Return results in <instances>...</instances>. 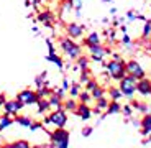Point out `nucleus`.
I'll return each instance as SVG.
<instances>
[{
    "mask_svg": "<svg viewBox=\"0 0 151 148\" xmlns=\"http://www.w3.org/2000/svg\"><path fill=\"white\" fill-rule=\"evenodd\" d=\"M107 68V72L110 74V77L115 81H120L122 77L127 76V68H125V61L120 59V58L115 54L113 56V59H110L109 63L105 64Z\"/></svg>",
    "mask_w": 151,
    "mask_h": 148,
    "instance_id": "obj_1",
    "label": "nucleus"
},
{
    "mask_svg": "<svg viewBox=\"0 0 151 148\" xmlns=\"http://www.w3.org/2000/svg\"><path fill=\"white\" fill-rule=\"evenodd\" d=\"M59 46L63 49V53L69 58V59H77V58L82 54V48H81L79 43H76L72 38L64 36V38L59 40Z\"/></svg>",
    "mask_w": 151,
    "mask_h": 148,
    "instance_id": "obj_2",
    "label": "nucleus"
},
{
    "mask_svg": "<svg viewBox=\"0 0 151 148\" xmlns=\"http://www.w3.org/2000/svg\"><path fill=\"white\" fill-rule=\"evenodd\" d=\"M69 145V132L61 127L51 133V148H68Z\"/></svg>",
    "mask_w": 151,
    "mask_h": 148,
    "instance_id": "obj_3",
    "label": "nucleus"
},
{
    "mask_svg": "<svg viewBox=\"0 0 151 148\" xmlns=\"http://www.w3.org/2000/svg\"><path fill=\"white\" fill-rule=\"evenodd\" d=\"M45 122L46 125H54L56 129H61V127H66V123H68V114L63 107H59V109H54Z\"/></svg>",
    "mask_w": 151,
    "mask_h": 148,
    "instance_id": "obj_4",
    "label": "nucleus"
},
{
    "mask_svg": "<svg viewBox=\"0 0 151 148\" xmlns=\"http://www.w3.org/2000/svg\"><path fill=\"white\" fill-rule=\"evenodd\" d=\"M118 89L122 91V94H123L125 97L132 99L136 92V79L133 76H130V74H127L125 77H122V79L118 81Z\"/></svg>",
    "mask_w": 151,
    "mask_h": 148,
    "instance_id": "obj_5",
    "label": "nucleus"
},
{
    "mask_svg": "<svg viewBox=\"0 0 151 148\" xmlns=\"http://www.w3.org/2000/svg\"><path fill=\"white\" fill-rule=\"evenodd\" d=\"M87 49H89V53H91V59L95 61V63H102L104 58H105L107 54H110V49L105 48L102 43H97V45H89V46H87Z\"/></svg>",
    "mask_w": 151,
    "mask_h": 148,
    "instance_id": "obj_6",
    "label": "nucleus"
},
{
    "mask_svg": "<svg viewBox=\"0 0 151 148\" xmlns=\"http://www.w3.org/2000/svg\"><path fill=\"white\" fill-rule=\"evenodd\" d=\"M125 68H127V74L133 76L136 81H138V79H143V77L146 76V72H145L143 68H141V64L138 63V61H135V59L125 61Z\"/></svg>",
    "mask_w": 151,
    "mask_h": 148,
    "instance_id": "obj_7",
    "label": "nucleus"
},
{
    "mask_svg": "<svg viewBox=\"0 0 151 148\" xmlns=\"http://www.w3.org/2000/svg\"><path fill=\"white\" fill-rule=\"evenodd\" d=\"M38 94L36 91H31V89H25V91H22L18 95H17V100H18L20 104H22L23 107L25 105H33V104L38 102Z\"/></svg>",
    "mask_w": 151,
    "mask_h": 148,
    "instance_id": "obj_8",
    "label": "nucleus"
},
{
    "mask_svg": "<svg viewBox=\"0 0 151 148\" xmlns=\"http://www.w3.org/2000/svg\"><path fill=\"white\" fill-rule=\"evenodd\" d=\"M66 33H68L69 38L72 40H79L82 38V35H84V25H81V23H69V25H66Z\"/></svg>",
    "mask_w": 151,
    "mask_h": 148,
    "instance_id": "obj_9",
    "label": "nucleus"
},
{
    "mask_svg": "<svg viewBox=\"0 0 151 148\" xmlns=\"http://www.w3.org/2000/svg\"><path fill=\"white\" fill-rule=\"evenodd\" d=\"M22 104L17 100V99H13V100H5L4 104V110H5V114L7 115H17L22 110Z\"/></svg>",
    "mask_w": 151,
    "mask_h": 148,
    "instance_id": "obj_10",
    "label": "nucleus"
},
{
    "mask_svg": "<svg viewBox=\"0 0 151 148\" xmlns=\"http://www.w3.org/2000/svg\"><path fill=\"white\" fill-rule=\"evenodd\" d=\"M136 92H140L141 95H151V81L146 79V76L136 81Z\"/></svg>",
    "mask_w": 151,
    "mask_h": 148,
    "instance_id": "obj_11",
    "label": "nucleus"
},
{
    "mask_svg": "<svg viewBox=\"0 0 151 148\" xmlns=\"http://www.w3.org/2000/svg\"><path fill=\"white\" fill-rule=\"evenodd\" d=\"M74 112L79 115L82 120H89V118H91V115H92V109L89 107V104H81L79 102V105H77V109H76Z\"/></svg>",
    "mask_w": 151,
    "mask_h": 148,
    "instance_id": "obj_12",
    "label": "nucleus"
},
{
    "mask_svg": "<svg viewBox=\"0 0 151 148\" xmlns=\"http://www.w3.org/2000/svg\"><path fill=\"white\" fill-rule=\"evenodd\" d=\"M38 22H41L43 25H48V27H51L53 25V22H54V15L51 13V12H41L40 15H38Z\"/></svg>",
    "mask_w": 151,
    "mask_h": 148,
    "instance_id": "obj_13",
    "label": "nucleus"
},
{
    "mask_svg": "<svg viewBox=\"0 0 151 148\" xmlns=\"http://www.w3.org/2000/svg\"><path fill=\"white\" fill-rule=\"evenodd\" d=\"M48 102H49V109H59V107H63V99L59 97V95H56L54 92H51L48 97Z\"/></svg>",
    "mask_w": 151,
    "mask_h": 148,
    "instance_id": "obj_14",
    "label": "nucleus"
},
{
    "mask_svg": "<svg viewBox=\"0 0 151 148\" xmlns=\"http://www.w3.org/2000/svg\"><path fill=\"white\" fill-rule=\"evenodd\" d=\"M97 43H100V35L97 33V31H92V33H89L84 38V45L89 46V45H97Z\"/></svg>",
    "mask_w": 151,
    "mask_h": 148,
    "instance_id": "obj_15",
    "label": "nucleus"
},
{
    "mask_svg": "<svg viewBox=\"0 0 151 148\" xmlns=\"http://www.w3.org/2000/svg\"><path fill=\"white\" fill-rule=\"evenodd\" d=\"M77 105H79V102L76 100V97H69L66 102H63V109H64V110H71V112H74V110L77 109Z\"/></svg>",
    "mask_w": 151,
    "mask_h": 148,
    "instance_id": "obj_16",
    "label": "nucleus"
},
{
    "mask_svg": "<svg viewBox=\"0 0 151 148\" xmlns=\"http://www.w3.org/2000/svg\"><path fill=\"white\" fill-rule=\"evenodd\" d=\"M122 112V105L118 104V100H110L107 105V114H118Z\"/></svg>",
    "mask_w": 151,
    "mask_h": 148,
    "instance_id": "obj_17",
    "label": "nucleus"
},
{
    "mask_svg": "<svg viewBox=\"0 0 151 148\" xmlns=\"http://www.w3.org/2000/svg\"><path fill=\"white\" fill-rule=\"evenodd\" d=\"M38 112L40 114H45L46 110L49 109V102H48V97H40L38 99Z\"/></svg>",
    "mask_w": 151,
    "mask_h": 148,
    "instance_id": "obj_18",
    "label": "nucleus"
},
{
    "mask_svg": "<svg viewBox=\"0 0 151 148\" xmlns=\"http://www.w3.org/2000/svg\"><path fill=\"white\" fill-rule=\"evenodd\" d=\"M122 91L118 89V86L117 87H110L109 89V97H110V100H120L122 99Z\"/></svg>",
    "mask_w": 151,
    "mask_h": 148,
    "instance_id": "obj_19",
    "label": "nucleus"
},
{
    "mask_svg": "<svg viewBox=\"0 0 151 148\" xmlns=\"http://www.w3.org/2000/svg\"><path fill=\"white\" fill-rule=\"evenodd\" d=\"M91 58H87V56H84V54H81L79 58H77V68L82 71V69H89V63H91Z\"/></svg>",
    "mask_w": 151,
    "mask_h": 148,
    "instance_id": "obj_20",
    "label": "nucleus"
},
{
    "mask_svg": "<svg viewBox=\"0 0 151 148\" xmlns=\"http://www.w3.org/2000/svg\"><path fill=\"white\" fill-rule=\"evenodd\" d=\"M141 127H143V133H150L151 132V114L145 115L141 120Z\"/></svg>",
    "mask_w": 151,
    "mask_h": 148,
    "instance_id": "obj_21",
    "label": "nucleus"
},
{
    "mask_svg": "<svg viewBox=\"0 0 151 148\" xmlns=\"http://www.w3.org/2000/svg\"><path fill=\"white\" fill-rule=\"evenodd\" d=\"M151 38V20L145 22L143 31H141V40H150Z\"/></svg>",
    "mask_w": 151,
    "mask_h": 148,
    "instance_id": "obj_22",
    "label": "nucleus"
},
{
    "mask_svg": "<svg viewBox=\"0 0 151 148\" xmlns=\"http://www.w3.org/2000/svg\"><path fill=\"white\" fill-rule=\"evenodd\" d=\"M91 95H92V100H97V99L105 95V89H104L102 86H97L94 91H91Z\"/></svg>",
    "mask_w": 151,
    "mask_h": 148,
    "instance_id": "obj_23",
    "label": "nucleus"
},
{
    "mask_svg": "<svg viewBox=\"0 0 151 148\" xmlns=\"http://www.w3.org/2000/svg\"><path fill=\"white\" fill-rule=\"evenodd\" d=\"M79 97V102L81 104H89L92 100V95H91V92L89 91H81V94L77 95Z\"/></svg>",
    "mask_w": 151,
    "mask_h": 148,
    "instance_id": "obj_24",
    "label": "nucleus"
},
{
    "mask_svg": "<svg viewBox=\"0 0 151 148\" xmlns=\"http://www.w3.org/2000/svg\"><path fill=\"white\" fill-rule=\"evenodd\" d=\"M10 123H12V118L8 117L7 114H5V115H0V132H2L4 129H7Z\"/></svg>",
    "mask_w": 151,
    "mask_h": 148,
    "instance_id": "obj_25",
    "label": "nucleus"
},
{
    "mask_svg": "<svg viewBox=\"0 0 151 148\" xmlns=\"http://www.w3.org/2000/svg\"><path fill=\"white\" fill-rule=\"evenodd\" d=\"M48 61H51V63L58 64V68H63V61H61V58L58 56L56 53H49L48 54Z\"/></svg>",
    "mask_w": 151,
    "mask_h": 148,
    "instance_id": "obj_26",
    "label": "nucleus"
},
{
    "mask_svg": "<svg viewBox=\"0 0 151 148\" xmlns=\"http://www.w3.org/2000/svg\"><path fill=\"white\" fill-rule=\"evenodd\" d=\"M81 86L82 84H72V86H69V94H71V97H77L81 94Z\"/></svg>",
    "mask_w": 151,
    "mask_h": 148,
    "instance_id": "obj_27",
    "label": "nucleus"
},
{
    "mask_svg": "<svg viewBox=\"0 0 151 148\" xmlns=\"http://www.w3.org/2000/svg\"><path fill=\"white\" fill-rule=\"evenodd\" d=\"M51 89H48V87H45V86H40V89L36 91V94H38V97H49V94H51Z\"/></svg>",
    "mask_w": 151,
    "mask_h": 148,
    "instance_id": "obj_28",
    "label": "nucleus"
},
{
    "mask_svg": "<svg viewBox=\"0 0 151 148\" xmlns=\"http://www.w3.org/2000/svg\"><path fill=\"white\" fill-rule=\"evenodd\" d=\"M15 120L18 122V123H22L23 127H31V123H33L31 118H28V117H17Z\"/></svg>",
    "mask_w": 151,
    "mask_h": 148,
    "instance_id": "obj_29",
    "label": "nucleus"
},
{
    "mask_svg": "<svg viewBox=\"0 0 151 148\" xmlns=\"http://www.w3.org/2000/svg\"><path fill=\"white\" fill-rule=\"evenodd\" d=\"M97 86H99V82H97L95 79H89V81L86 82V91L91 92V91H94V89L97 87Z\"/></svg>",
    "mask_w": 151,
    "mask_h": 148,
    "instance_id": "obj_30",
    "label": "nucleus"
},
{
    "mask_svg": "<svg viewBox=\"0 0 151 148\" xmlns=\"http://www.w3.org/2000/svg\"><path fill=\"white\" fill-rule=\"evenodd\" d=\"M89 79H91V76H89V69H82V72H81V84H86Z\"/></svg>",
    "mask_w": 151,
    "mask_h": 148,
    "instance_id": "obj_31",
    "label": "nucleus"
},
{
    "mask_svg": "<svg viewBox=\"0 0 151 148\" xmlns=\"http://www.w3.org/2000/svg\"><path fill=\"white\" fill-rule=\"evenodd\" d=\"M15 148H31L30 147V143L28 142H25V140H18V142H15Z\"/></svg>",
    "mask_w": 151,
    "mask_h": 148,
    "instance_id": "obj_32",
    "label": "nucleus"
},
{
    "mask_svg": "<svg viewBox=\"0 0 151 148\" xmlns=\"http://www.w3.org/2000/svg\"><path fill=\"white\" fill-rule=\"evenodd\" d=\"M122 112H123V115H127V117H130V115L133 114V110H132V107H130V105L122 107Z\"/></svg>",
    "mask_w": 151,
    "mask_h": 148,
    "instance_id": "obj_33",
    "label": "nucleus"
},
{
    "mask_svg": "<svg viewBox=\"0 0 151 148\" xmlns=\"http://www.w3.org/2000/svg\"><path fill=\"white\" fill-rule=\"evenodd\" d=\"M122 43H123V45H130V43H132L128 35H123V36H122Z\"/></svg>",
    "mask_w": 151,
    "mask_h": 148,
    "instance_id": "obj_34",
    "label": "nucleus"
},
{
    "mask_svg": "<svg viewBox=\"0 0 151 148\" xmlns=\"http://www.w3.org/2000/svg\"><path fill=\"white\" fill-rule=\"evenodd\" d=\"M127 17H128V20H135V18H138V15H136L133 10H130L128 13H127Z\"/></svg>",
    "mask_w": 151,
    "mask_h": 148,
    "instance_id": "obj_35",
    "label": "nucleus"
},
{
    "mask_svg": "<svg viewBox=\"0 0 151 148\" xmlns=\"http://www.w3.org/2000/svg\"><path fill=\"white\" fill-rule=\"evenodd\" d=\"M91 133H92V129H91V127H87V129L82 130V135H84V137H89Z\"/></svg>",
    "mask_w": 151,
    "mask_h": 148,
    "instance_id": "obj_36",
    "label": "nucleus"
},
{
    "mask_svg": "<svg viewBox=\"0 0 151 148\" xmlns=\"http://www.w3.org/2000/svg\"><path fill=\"white\" fill-rule=\"evenodd\" d=\"M63 89H64V91H66V89H69V82H68V79L63 81Z\"/></svg>",
    "mask_w": 151,
    "mask_h": 148,
    "instance_id": "obj_37",
    "label": "nucleus"
},
{
    "mask_svg": "<svg viewBox=\"0 0 151 148\" xmlns=\"http://www.w3.org/2000/svg\"><path fill=\"white\" fill-rule=\"evenodd\" d=\"M0 148H15V145L13 143H5V145H2Z\"/></svg>",
    "mask_w": 151,
    "mask_h": 148,
    "instance_id": "obj_38",
    "label": "nucleus"
},
{
    "mask_svg": "<svg viewBox=\"0 0 151 148\" xmlns=\"http://www.w3.org/2000/svg\"><path fill=\"white\" fill-rule=\"evenodd\" d=\"M5 100H7V99H5V95H0V105H4Z\"/></svg>",
    "mask_w": 151,
    "mask_h": 148,
    "instance_id": "obj_39",
    "label": "nucleus"
},
{
    "mask_svg": "<svg viewBox=\"0 0 151 148\" xmlns=\"http://www.w3.org/2000/svg\"><path fill=\"white\" fill-rule=\"evenodd\" d=\"M146 51H150V53H151V40L146 43Z\"/></svg>",
    "mask_w": 151,
    "mask_h": 148,
    "instance_id": "obj_40",
    "label": "nucleus"
},
{
    "mask_svg": "<svg viewBox=\"0 0 151 148\" xmlns=\"http://www.w3.org/2000/svg\"><path fill=\"white\" fill-rule=\"evenodd\" d=\"M33 148H48V147H45V145H38V147H33Z\"/></svg>",
    "mask_w": 151,
    "mask_h": 148,
    "instance_id": "obj_41",
    "label": "nucleus"
},
{
    "mask_svg": "<svg viewBox=\"0 0 151 148\" xmlns=\"http://www.w3.org/2000/svg\"><path fill=\"white\" fill-rule=\"evenodd\" d=\"M104 4H109V2H112V0H102Z\"/></svg>",
    "mask_w": 151,
    "mask_h": 148,
    "instance_id": "obj_42",
    "label": "nucleus"
},
{
    "mask_svg": "<svg viewBox=\"0 0 151 148\" xmlns=\"http://www.w3.org/2000/svg\"><path fill=\"white\" fill-rule=\"evenodd\" d=\"M68 2H72V0H68Z\"/></svg>",
    "mask_w": 151,
    "mask_h": 148,
    "instance_id": "obj_43",
    "label": "nucleus"
}]
</instances>
